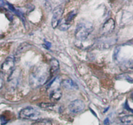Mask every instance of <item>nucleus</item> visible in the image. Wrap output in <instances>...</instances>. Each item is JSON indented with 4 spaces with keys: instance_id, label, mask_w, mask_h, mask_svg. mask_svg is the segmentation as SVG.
<instances>
[{
    "instance_id": "1",
    "label": "nucleus",
    "mask_w": 133,
    "mask_h": 125,
    "mask_svg": "<svg viewBox=\"0 0 133 125\" xmlns=\"http://www.w3.org/2000/svg\"><path fill=\"white\" fill-rule=\"evenodd\" d=\"M93 30V25L91 22L82 20L78 23L75 30V37L78 41L86 39Z\"/></svg>"
},
{
    "instance_id": "2",
    "label": "nucleus",
    "mask_w": 133,
    "mask_h": 125,
    "mask_svg": "<svg viewBox=\"0 0 133 125\" xmlns=\"http://www.w3.org/2000/svg\"><path fill=\"white\" fill-rule=\"evenodd\" d=\"M46 77V70H43V68H38L31 72L29 77V81L32 85L38 87L44 84Z\"/></svg>"
},
{
    "instance_id": "3",
    "label": "nucleus",
    "mask_w": 133,
    "mask_h": 125,
    "mask_svg": "<svg viewBox=\"0 0 133 125\" xmlns=\"http://www.w3.org/2000/svg\"><path fill=\"white\" fill-rule=\"evenodd\" d=\"M41 116V113L31 107H27L22 109L19 113V117L24 120H33L37 121Z\"/></svg>"
},
{
    "instance_id": "4",
    "label": "nucleus",
    "mask_w": 133,
    "mask_h": 125,
    "mask_svg": "<svg viewBox=\"0 0 133 125\" xmlns=\"http://www.w3.org/2000/svg\"><path fill=\"white\" fill-rule=\"evenodd\" d=\"M63 13V7L62 5H58L54 9L53 16L52 19V26L54 28H56L61 22V16Z\"/></svg>"
},
{
    "instance_id": "5",
    "label": "nucleus",
    "mask_w": 133,
    "mask_h": 125,
    "mask_svg": "<svg viewBox=\"0 0 133 125\" xmlns=\"http://www.w3.org/2000/svg\"><path fill=\"white\" fill-rule=\"evenodd\" d=\"M85 108V104L81 100H75L71 102L69 105L70 112L73 114H77L82 111Z\"/></svg>"
},
{
    "instance_id": "6",
    "label": "nucleus",
    "mask_w": 133,
    "mask_h": 125,
    "mask_svg": "<svg viewBox=\"0 0 133 125\" xmlns=\"http://www.w3.org/2000/svg\"><path fill=\"white\" fill-rule=\"evenodd\" d=\"M15 67V58L9 56L6 58L2 66V70L3 73H11Z\"/></svg>"
},
{
    "instance_id": "7",
    "label": "nucleus",
    "mask_w": 133,
    "mask_h": 125,
    "mask_svg": "<svg viewBox=\"0 0 133 125\" xmlns=\"http://www.w3.org/2000/svg\"><path fill=\"white\" fill-rule=\"evenodd\" d=\"M115 28V22L112 19H110L107 20L103 24V27L101 29V33L102 35L110 34L113 32V30Z\"/></svg>"
},
{
    "instance_id": "8",
    "label": "nucleus",
    "mask_w": 133,
    "mask_h": 125,
    "mask_svg": "<svg viewBox=\"0 0 133 125\" xmlns=\"http://www.w3.org/2000/svg\"><path fill=\"white\" fill-rule=\"evenodd\" d=\"M63 87H65L66 89L69 90H77L78 89L77 84L74 81H72L71 79H64L61 82Z\"/></svg>"
},
{
    "instance_id": "9",
    "label": "nucleus",
    "mask_w": 133,
    "mask_h": 125,
    "mask_svg": "<svg viewBox=\"0 0 133 125\" xmlns=\"http://www.w3.org/2000/svg\"><path fill=\"white\" fill-rule=\"evenodd\" d=\"M62 96V92L59 88H56L53 90L50 94V98L53 102H57Z\"/></svg>"
},
{
    "instance_id": "10",
    "label": "nucleus",
    "mask_w": 133,
    "mask_h": 125,
    "mask_svg": "<svg viewBox=\"0 0 133 125\" xmlns=\"http://www.w3.org/2000/svg\"><path fill=\"white\" fill-rule=\"evenodd\" d=\"M50 73L52 74V76L55 75L57 72L59 71V62L57 60L53 58L50 61Z\"/></svg>"
},
{
    "instance_id": "11",
    "label": "nucleus",
    "mask_w": 133,
    "mask_h": 125,
    "mask_svg": "<svg viewBox=\"0 0 133 125\" xmlns=\"http://www.w3.org/2000/svg\"><path fill=\"white\" fill-rule=\"evenodd\" d=\"M120 121L125 125H133V115H126L121 117Z\"/></svg>"
},
{
    "instance_id": "12",
    "label": "nucleus",
    "mask_w": 133,
    "mask_h": 125,
    "mask_svg": "<svg viewBox=\"0 0 133 125\" xmlns=\"http://www.w3.org/2000/svg\"><path fill=\"white\" fill-rule=\"evenodd\" d=\"M30 47V45H29L27 43H24L20 45L18 47V48L17 49V51L16 52V56H20L22 53L24 52L26 49H28L29 47Z\"/></svg>"
},
{
    "instance_id": "13",
    "label": "nucleus",
    "mask_w": 133,
    "mask_h": 125,
    "mask_svg": "<svg viewBox=\"0 0 133 125\" xmlns=\"http://www.w3.org/2000/svg\"><path fill=\"white\" fill-rule=\"evenodd\" d=\"M32 125H52V122L49 119H39L33 122Z\"/></svg>"
},
{
    "instance_id": "14",
    "label": "nucleus",
    "mask_w": 133,
    "mask_h": 125,
    "mask_svg": "<svg viewBox=\"0 0 133 125\" xmlns=\"http://www.w3.org/2000/svg\"><path fill=\"white\" fill-rule=\"evenodd\" d=\"M75 15H76V13H75V11H71V13H69L68 15H66V17H65V19H64V20H65L66 22L69 23L70 21H71V20H73V19L75 18Z\"/></svg>"
},
{
    "instance_id": "15",
    "label": "nucleus",
    "mask_w": 133,
    "mask_h": 125,
    "mask_svg": "<svg viewBox=\"0 0 133 125\" xmlns=\"http://www.w3.org/2000/svg\"><path fill=\"white\" fill-rule=\"evenodd\" d=\"M70 26H71V24H69V23H67V22H66L65 20H63V21L60 24L59 28H60V29H61V30L65 31L69 28Z\"/></svg>"
},
{
    "instance_id": "16",
    "label": "nucleus",
    "mask_w": 133,
    "mask_h": 125,
    "mask_svg": "<svg viewBox=\"0 0 133 125\" xmlns=\"http://www.w3.org/2000/svg\"><path fill=\"white\" fill-rule=\"evenodd\" d=\"M39 106L43 108H52V106H54V104H49V103H42L39 105Z\"/></svg>"
},
{
    "instance_id": "17",
    "label": "nucleus",
    "mask_w": 133,
    "mask_h": 125,
    "mask_svg": "<svg viewBox=\"0 0 133 125\" xmlns=\"http://www.w3.org/2000/svg\"><path fill=\"white\" fill-rule=\"evenodd\" d=\"M0 121H1V124L2 125H5L7 122V120H6V118L4 116H2L0 117Z\"/></svg>"
},
{
    "instance_id": "18",
    "label": "nucleus",
    "mask_w": 133,
    "mask_h": 125,
    "mask_svg": "<svg viewBox=\"0 0 133 125\" xmlns=\"http://www.w3.org/2000/svg\"><path fill=\"white\" fill-rule=\"evenodd\" d=\"M104 123L105 125H109V124H110L109 119H108V118H106L104 121Z\"/></svg>"
},
{
    "instance_id": "19",
    "label": "nucleus",
    "mask_w": 133,
    "mask_h": 125,
    "mask_svg": "<svg viewBox=\"0 0 133 125\" xmlns=\"http://www.w3.org/2000/svg\"><path fill=\"white\" fill-rule=\"evenodd\" d=\"M4 3H5L4 1H1V0H0V7L4 5H5Z\"/></svg>"
},
{
    "instance_id": "20",
    "label": "nucleus",
    "mask_w": 133,
    "mask_h": 125,
    "mask_svg": "<svg viewBox=\"0 0 133 125\" xmlns=\"http://www.w3.org/2000/svg\"><path fill=\"white\" fill-rule=\"evenodd\" d=\"M2 84H3V80H2V79L0 77V88H1V87L2 86Z\"/></svg>"
}]
</instances>
